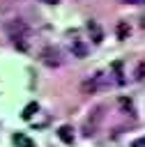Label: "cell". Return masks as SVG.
<instances>
[{"label":"cell","mask_w":145,"mask_h":147,"mask_svg":"<svg viewBox=\"0 0 145 147\" xmlns=\"http://www.w3.org/2000/svg\"><path fill=\"white\" fill-rule=\"evenodd\" d=\"M7 32H9V34H12V39L18 44L21 39H25L28 28H25V23H21V21H9V23H7Z\"/></svg>","instance_id":"1"},{"label":"cell","mask_w":145,"mask_h":147,"mask_svg":"<svg viewBox=\"0 0 145 147\" xmlns=\"http://www.w3.org/2000/svg\"><path fill=\"white\" fill-rule=\"evenodd\" d=\"M41 62L44 64H48V67H60V53L55 51V48H44L41 51Z\"/></svg>","instance_id":"2"},{"label":"cell","mask_w":145,"mask_h":147,"mask_svg":"<svg viewBox=\"0 0 145 147\" xmlns=\"http://www.w3.org/2000/svg\"><path fill=\"white\" fill-rule=\"evenodd\" d=\"M101 83H104V76H101V74H94L92 78H87V80L83 83V92H85V94H92V92H97V90L101 87Z\"/></svg>","instance_id":"3"},{"label":"cell","mask_w":145,"mask_h":147,"mask_svg":"<svg viewBox=\"0 0 145 147\" xmlns=\"http://www.w3.org/2000/svg\"><path fill=\"white\" fill-rule=\"evenodd\" d=\"M71 53H74V57H85L87 55V48H85V44L81 39H74L71 41Z\"/></svg>","instance_id":"4"},{"label":"cell","mask_w":145,"mask_h":147,"mask_svg":"<svg viewBox=\"0 0 145 147\" xmlns=\"http://www.w3.org/2000/svg\"><path fill=\"white\" fill-rule=\"evenodd\" d=\"M58 136H60V140H62V142H67V145H71V142H74V131H71V126H67V124L58 129Z\"/></svg>","instance_id":"5"},{"label":"cell","mask_w":145,"mask_h":147,"mask_svg":"<svg viewBox=\"0 0 145 147\" xmlns=\"http://www.w3.org/2000/svg\"><path fill=\"white\" fill-rule=\"evenodd\" d=\"M87 32L92 34V41H101V28H99V23L97 21H87Z\"/></svg>","instance_id":"6"},{"label":"cell","mask_w":145,"mask_h":147,"mask_svg":"<svg viewBox=\"0 0 145 147\" xmlns=\"http://www.w3.org/2000/svg\"><path fill=\"white\" fill-rule=\"evenodd\" d=\"M12 140H14V145H18V147H35V142H32L25 133H14Z\"/></svg>","instance_id":"7"},{"label":"cell","mask_w":145,"mask_h":147,"mask_svg":"<svg viewBox=\"0 0 145 147\" xmlns=\"http://www.w3.org/2000/svg\"><path fill=\"white\" fill-rule=\"evenodd\" d=\"M37 110H39L37 101H30V103H28V106L23 108V113H21V115H23V119H30V117H32V115H35Z\"/></svg>","instance_id":"8"},{"label":"cell","mask_w":145,"mask_h":147,"mask_svg":"<svg viewBox=\"0 0 145 147\" xmlns=\"http://www.w3.org/2000/svg\"><path fill=\"white\" fill-rule=\"evenodd\" d=\"M129 25H127V21H120L117 23V39H129Z\"/></svg>","instance_id":"9"},{"label":"cell","mask_w":145,"mask_h":147,"mask_svg":"<svg viewBox=\"0 0 145 147\" xmlns=\"http://www.w3.org/2000/svg\"><path fill=\"white\" fill-rule=\"evenodd\" d=\"M113 69H115V74H117V83H120V85H124V78H122V62H115V64H113Z\"/></svg>","instance_id":"10"},{"label":"cell","mask_w":145,"mask_h":147,"mask_svg":"<svg viewBox=\"0 0 145 147\" xmlns=\"http://www.w3.org/2000/svg\"><path fill=\"white\" fill-rule=\"evenodd\" d=\"M143 78H145V62H140L136 67V80H143Z\"/></svg>","instance_id":"11"},{"label":"cell","mask_w":145,"mask_h":147,"mask_svg":"<svg viewBox=\"0 0 145 147\" xmlns=\"http://www.w3.org/2000/svg\"><path fill=\"white\" fill-rule=\"evenodd\" d=\"M120 106H122L124 110H131V101H129V99H124V96L120 99Z\"/></svg>","instance_id":"12"},{"label":"cell","mask_w":145,"mask_h":147,"mask_svg":"<svg viewBox=\"0 0 145 147\" xmlns=\"http://www.w3.org/2000/svg\"><path fill=\"white\" fill-rule=\"evenodd\" d=\"M131 147H145V136H143V138H138V140H133V142H131Z\"/></svg>","instance_id":"13"},{"label":"cell","mask_w":145,"mask_h":147,"mask_svg":"<svg viewBox=\"0 0 145 147\" xmlns=\"http://www.w3.org/2000/svg\"><path fill=\"white\" fill-rule=\"evenodd\" d=\"M39 2H44V5H55V2H60V0H39Z\"/></svg>","instance_id":"14"},{"label":"cell","mask_w":145,"mask_h":147,"mask_svg":"<svg viewBox=\"0 0 145 147\" xmlns=\"http://www.w3.org/2000/svg\"><path fill=\"white\" fill-rule=\"evenodd\" d=\"M140 25H143V28H145V16H143V23H140Z\"/></svg>","instance_id":"15"}]
</instances>
